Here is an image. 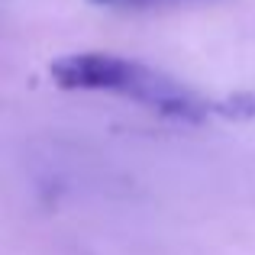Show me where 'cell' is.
<instances>
[{
	"instance_id": "obj_2",
	"label": "cell",
	"mask_w": 255,
	"mask_h": 255,
	"mask_svg": "<svg viewBox=\"0 0 255 255\" xmlns=\"http://www.w3.org/2000/svg\"><path fill=\"white\" fill-rule=\"evenodd\" d=\"M129 6H152V3H168V0H126Z\"/></svg>"
},
{
	"instance_id": "obj_3",
	"label": "cell",
	"mask_w": 255,
	"mask_h": 255,
	"mask_svg": "<svg viewBox=\"0 0 255 255\" xmlns=\"http://www.w3.org/2000/svg\"><path fill=\"white\" fill-rule=\"evenodd\" d=\"M91 3H113V0H91Z\"/></svg>"
},
{
	"instance_id": "obj_1",
	"label": "cell",
	"mask_w": 255,
	"mask_h": 255,
	"mask_svg": "<svg viewBox=\"0 0 255 255\" xmlns=\"http://www.w3.org/2000/svg\"><path fill=\"white\" fill-rule=\"evenodd\" d=\"M213 113H223V117H233V120H246L255 113V100L249 94H233V97L220 100L217 107H213Z\"/></svg>"
}]
</instances>
